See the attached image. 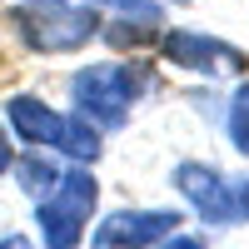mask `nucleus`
I'll list each match as a JSON object with an SVG mask.
<instances>
[{
	"mask_svg": "<svg viewBox=\"0 0 249 249\" xmlns=\"http://www.w3.org/2000/svg\"><path fill=\"white\" fill-rule=\"evenodd\" d=\"M0 249H35L25 234H5V239H0Z\"/></svg>",
	"mask_w": 249,
	"mask_h": 249,
	"instance_id": "nucleus-14",
	"label": "nucleus"
},
{
	"mask_svg": "<svg viewBox=\"0 0 249 249\" xmlns=\"http://www.w3.org/2000/svg\"><path fill=\"white\" fill-rule=\"evenodd\" d=\"M10 164H15V150H10V135H5V130H0V175H5V170H10Z\"/></svg>",
	"mask_w": 249,
	"mask_h": 249,
	"instance_id": "nucleus-12",
	"label": "nucleus"
},
{
	"mask_svg": "<svg viewBox=\"0 0 249 249\" xmlns=\"http://www.w3.org/2000/svg\"><path fill=\"white\" fill-rule=\"evenodd\" d=\"M179 230V210H120L105 214V224L90 234L95 249H144V244H160Z\"/></svg>",
	"mask_w": 249,
	"mask_h": 249,
	"instance_id": "nucleus-3",
	"label": "nucleus"
},
{
	"mask_svg": "<svg viewBox=\"0 0 249 249\" xmlns=\"http://www.w3.org/2000/svg\"><path fill=\"white\" fill-rule=\"evenodd\" d=\"M55 150H65L70 160H95L100 155V130H95L85 115H65V130H60Z\"/></svg>",
	"mask_w": 249,
	"mask_h": 249,
	"instance_id": "nucleus-9",
	"label": "nucleus"
},
{
	"mask_svg": "<svg viewBox=\"0 0 249 249\" xmlns=\"http://www.w3.org/2000/svg\"><path fill=\"white\" fill-rule=\"evenodd\" d=\"M15 179H20V190L35 195V199H45L55 184H60V164L50 155H15Z\"/></svg>",
	"mask_w": 249,
	"mask_h": 249,
	"instance_id": "nucleus-8",
	"label": "nucleus"
},
{
	"mask_svg": "<svg viewBox=\"0 0 249 249\" xmlns=\"http://www.w3.org/2000/svg\"><path fill=\"white\" fill-rule=\"evenodd\" d=\"M234 214H239V219H249V179L234 190Z\"/></svg>",
	"mask_w": 249,
	"mask_h": 249,
	"instance_id": "nucleus-11",
	"label": "nucleus"
},
{
	"mask_svg": "<svg viewBox=\"0 0 249 249\" xmlns=\"http://www.w3.org/2000/svg\"><path fill=\"white\" fill-rule=\"evenodd\" d=\"M164 55H170L179 70H195V75L244 70V55H239L234 45L210 40V35H195V30H170V35H164Z\"/></svg>",
	"mask_w": 249,
	"mask_h": 249,
	"instance_id": "nucleus-5",
	"label": "nucleus"
},
{
	"mask_svg": "<svg viewBox=\"0 0 249 249\" xmlns=\"http://www.w3.org/2000/svg\"><path fill=\"white\" fill-rule=\"evenodd\" d=\"M140 90H144L140 65H90L70 80L75 110L90 124H124V110L135 105Z\"/></svg>",
	"mask_w": 249,
	"mask_h": 249,
	"instance_id": "nucleus-2",
	"label": "nucleus"
},
{
	"mask_svg": "<svg viewBox=\"0 0 249 249\" xmlns=\"http://www.w3.org/2000/svg\"><path fill=\"white\" fill-rule=\"evenodd\" d=\"M10 20H15V30H20V40H25L30 50H50V55L80 50L90 35H100V15L90 5L70 10L65 0H40V5L15 10Z\"/></svg>",
	"mask_w": 249,
	"mask_h": 249,
	"instance_id": "nucleus-1",
	"label": "nucleus"
},
{
	"mask_svg": "<svg viewBox=\"0 0 249 249\" xmlns=\"http://www.w3.org/2000/svg\"><path fill=\"white\" fill-rule=\"evenodd\" d=\"M5 115H10V130L25 140V144H60V130H65V115L60 110H50L45 100H35V95H15L10 105H5Z\"/></svg>",
	"mask_w": 249,
	"mask_h": 249,
	"instance_id": "nucleus-6",
	"label": "nucleus"
},
{
	"mask_svg": "<svg viewBox=\"0 0 249 249\" xmlns=\"http://www.w3.org/2000/svg\"><path fill=\"white\" fill-rule=\"evenodd\" d=\"M230 140L239 155H249V85H239L234 105H230Z\"/></svg>",
	"mask_w": 249,
	"mask_h": 249,
	"instance_id": "nucleus-10",
	"label": "nucleus"
},
{
	"mask_svg": "<svg viewBox=\"0 0 249 249\" xmlns=\"http://www.w3.org/2000/svg\"><path fill=\"white\" fill-rule=\"evenodd\" d=\"M35 219H40V234H45V249H75L85 239V219L70 214L65 204H55V199H40Z\"/></svg>",
	"mask_w": 249,
	"mask_h": 249,
	"instance_id": "nucleus-7",
	"label": "nucleus"
},
{
	"mask_svg": "<svg viewBox=\"0 0 249 249\" xmlns=\"http://www.w3.org/2000/svg\"><path fill=\"white\" fill-rule=\"evenodd\" d=\"M164 249H204V244L190 239V234H170V239H164Z\"/></svg>",
	"mask_w": 249,
	"mask_h": 249,
	"instance_id": "nucleus-13",
	"label": "nucleus"
},
{
	"mask_svg": "<svg viewBox=\"0 0 249 249\" xmlns=\"http://www.w3.org/2000/svg\"><path fill=\"white\" fill-rule=\"evenodd\" d=\"M175 190H184V199H190L210 224L239 219V214H234V190H230V179H224L219 170H210V164H199V160H184L179 170H175Z\"/></svg>",
	"mask_w": 249,
	"mask_h": 249,
	"instance_id": "nucleus-4",
	"label": "nucleus"
}]
</instances>
